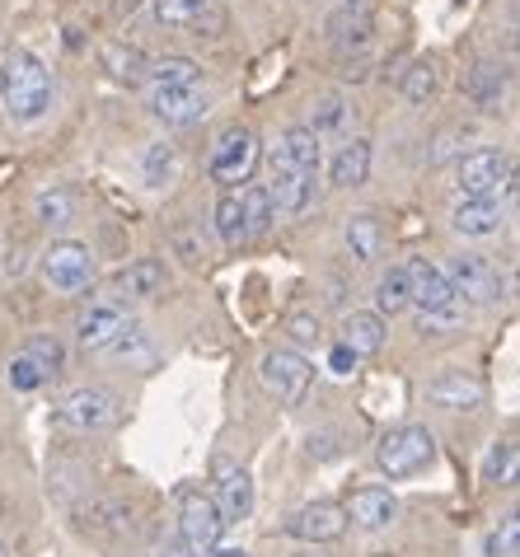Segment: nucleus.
<instances>
[{
	"instance_id": "e433bc0d",
	"label": "nucleus",
	"mask_w": 520,
	"mask_h": 557,
	"mask_svg": "<svg viewBox=\"0 0 520 557\" xmlns=\"http://www.w3.org/2000/svg\"><path fill=\"white\" fill-rule=\"evenodd\" d=\"M38 221L52 225V230L71 225V221H75V197H71L66 188H42V193H38Z\"/></svg>"
},
{
	"instance_id": "f3484780",
	"label": "nucleus",
	"mask_w": 520,
	"mask_h": 557,
	"mask_svg": "<svg viewBox=\"0 0 520 557\" xmlns=\"http://www.w3.org/2000/svg\"><path fill=\"white\" fill-rule=\"evenodd\" d=\"M150 113L170 127H188V122L207 117V95L197 85H183V89H150Z\"/></svg>"
},
{
	"instance_id": "f8f14e48",
	"label": "nucleus",
	"mask_w": 520,
	"mask_h": 557,
	"mask_svg": "<svg viewBox=\"0 0 520 557\" xmlns=\"http://www.w3.org/2000/svg\"><path fill=\"white\" fill-rule=\"evenodd\" d=\"M483 398H487V384L473 370H441V375L426 380V404L446 412H473L483 408Z\"/></svg>"
},
{
	"instance_id": "a19ab883",
	"label": "nucleus",
	"mask_w": 520,
	"mask_h": 557,
	"mask_svg": "<svg viewBox=\"0 0 520 557\" xmlns=\"http://www.w3.org/2000/svg\"><path fill=\"white\" fill-rule=\"evenodd\" d=\"M42 384H48V375H42V370L28 361L24 351L14 356V361H10V389L14 394H34V389H42Z\"/></svg>"
},
{
	"instance_id": "a18cd8bd",
	"label": "nucleus",
	"mask_w": 520,
	"mask_h": 557,
	"mask_svg": "<svg viewBox=\"0 0 520 557\" xmlns=\"http://www.w3.org/2000/svg\"><path fill=\"white\" fill-rule=\"evenodd\" d=\"M351 366H357V356H351L347 347H333L329 351V370H333V375H351Z\"/></svg>"
},
{
	"instance_id": "9b49d317",
	"label": "nucleus",
	"mask_w": 520,
	"mask_h": 557,
	"mask_svg": "<svg viewBox=\"0 0 520 557\" xmlns=\"http://www.w3.org/2000/svg\"><path fill=\"white\" fill-rule=\"evenodd\" d=\"M286 534L300 544H338L347 534V510L338 502H310L286 520Z\"/></svg>"
},
{
	"instance_id": "b1692460",
	"label": "nucleus",
	"mask_w": 520,
	"mask_h": 557,
	"mask_svg": "<svg viewBox=\"0 0 520 557\" xmlns=\"http://www.w3.org/2000/svg\"><path fill=\"white\" fill-rule=\"evenodd\" d=\"M347 249L361 262H375L380 253H385V225H380V215H371V211L351 215L347 221Z\"/></svg>"
},
{
	"instance_id": "cd10ccee",
	"label": "nucleus",
	"mask_w": 520,
	"mask_h": 557,
	"mask_svg": "<svg viewBox=\"0 0 520 557\" xmlns=\"http://www.w3.org/2000/svg\"><path fill=\"white\" fill-rule=\"evenodd\" d=\"M347 122H351V108L343 95H319L310 103V122H305V127L314 136H329V132H347Z\"/></svg>"
},
{
	"instance_id": "2eb2a0df",
	"label": "nucleus",
	"mask_w": 520,
	"mask_h": 557,
	"mask_svg": "<svg viewBox=\"0 0 520 557\" xmlns=\"http://www.w3.org/2000/svg\"><path fill=\"white\" fill-rule=\"evenodd\" d=\"M347 524H361V530H389L399 520V497L389 487H357L347 497Z\"/></svg>"
},
{
	"instance_id": "5701e85b",
	"label": "nucleus",
	"mask_w": 520,
	"mask_h": 557,
	"mask_svg": "<svg viewBox=\"0 0 520 557\" xmlns=\"http://www.w3.org/2000/svg\"><path fill=\"white\" fill-rule=\"evenodd\" d=\"M141 81H150L156 89H183V85H202V66L188 57H160V61H146Z\"/></svg>"
},
{
	"instance_id": "58836bf2",
	"label": "nucleus",
	"mask_w": 520,
	"mask_h": 557,
	"mask_svg": "<svg viewBox=\"0 0 520 557\" xmlns=\"http://www.w3.org/2000/svg\"><path fill=\"white\" fill-rule=\"evenodd\" d=\"M85 516H89L85 524H95V530H103V534H127L132 530V510L122 502H95Z\"/></svg>"
},
{
	"instance_id": "4468645a",
	"label": "nucleus",
	"mask_w": 520,
	"mask_h": 557,
	"mask_svg": "<svg viewBox=\"0 0 520 557\" xmlns=\"http://www.w3.org/2000/svg\"><path fill=\"white\" fill-rule=\"evenodd\" d=\"M122 329H127V309L117 300H95L81 319H75V343L85 351H103V347H113V337Z\"/></svg>"
},
{
	"instance_id": "de8ad7c7",
	"label": "nucleus",
	"mask_w": 520,
	"mask_h": 557,
	"mask_svg": "<svg viewBox=\"0 0 520 557\" xmlns=\"http://www.w3.org/2000/svg\"><path fill=\"white\" fill-rule=\"evenodd\" d=\"M113 10L117 14H136V10H141V0H113Z\"/></svg>"
},
{
	"instance_id": "c85d7f7f",
	"label": "nucleus",
	"mask_w": 520,
	"mask_h": 557,
	"mask_svg": "<svg viewBox=\"0 0 520 557\" xmlns=\"http://www.w3.org/2000/svg\"><path fill=\"white\" fill-rule=\"evenodd\" d=\"M150 5H156V20L164 28H202V24H211L207 20L211 0H150Z\"/></svg>"
},
{
	"instance_id": "1a4fd4ad",
	"label": "nucleus",
	"mask_w": 520,
	"mask_h": 557,
	"mask_svg": "<svg viewBox=\"0 0 520 557\" xmlns=\"http://www.w3.org/2000/svg\"><path fill=\"white\" fill-rule=\"evenodd\" d=\"M211 502H216L225 524L249 516L253 510V478H249V469H239V463H231V459L211 463Z\"/></svg>"
},
{
	"instance_id": "4c0bfd02",
	"label": "nucleus",
	"mask_w": 520,
	"mask_h": 557,
	"mask_svg": "<svg viewBox=\"0 0 520 557\" xmlns=\"http://www.w3.org/2000/svg\"><path fill=\"white\" fill-rule=\"evenodd\" d=\"M113 351L122 356V361H132V366H141V370H150L156 366V347H150V337L141 333V329H122L117 337H113Z\"/></svg>"
},
{
	"instance_id": "37998d69",
	"label": "nucleus",
	"mask_w": 520,
	"mask_h": 557,
	"mask_svg": "<svg viewBox=\"0 0 520 557\" xmlns=\"http://www.w3.org/2000/svg\"><path fill=\"white\" fill-rule=\"evenodd\" d=\"M483 553H487V557H511V553H516V516H507V524H502V530L487 534Z\"/></svg>"
},
{
	"instance_id": "412c9836",
	"label": "nucleus",
	"mask_w": 520,
	"mask_h": 557,
	"mask_svg": "<svg viewBox=\"0 0 520 557\" xmlns=\"http://www.w3.org/2000/svg\"><path fill=\"white\" fill-rule=\"evenodd\" d=\"M164 282H170V272H164V262H160V258H136V262H127V268L113 276L117 296H132V300L160 296Z\"/></svg>"
},
{
	"instance_id": "72a5a7b5",
	"label": "nucleus",
	"mask_w": 520,
	"mask_h": 557,
	"mask_svg": "<svg viewBox=\"0 0 520 557\" xmlns=\"http://www.w3.org/2000/svg\"><path fill=\"white\" fill-rule=\"evenodd\" d=\"M436 85H441V71H436L432 57L412 61V66L404 71V99H408V103H426V99L436 95Z\"/></svg>"
},
{
	"instance_id": "a211bd4d",
	"label": "nucleus",
	"mask_w": 520,
	"mask_h": 557,
	"mask_svg": "<svg viewBox=\"0 0 520 557\" xmlns=\"http://www.w3.org/2000/svg\"><path fill=\"white\" fill-rule=\"evenodd\" d=\"M450 230L465 239H487L502 230V207L497 197H465L460 207L450 211Z\"/></svg>"
},
{
	"instance_id": "6ab92c4d",
	"label": "nucleus",
	"mask_w": 520,
	"mask_h": 557,
	"mask_svg": "<svg viewBox=\"0 0 520 557\" xmlns=\"http://www.w3.org/2000/svg\"><path fill=\"white\" fill-rule=\"evenodd\" d=\"M277 164L286 169H296V174H319V164H324V146H319V136L310 127H290L282 132V141H277V154H272Z\"/></svg>"
},
{
	"instance_id": "ddd939ff",
	"label": "nucleus",
	"mask_w": 520,
	"mask_h": 557,
	"mask_svg": "<svg viewBox=\"0 0 520 557\" xmlns=\"http://www.w3.org/2000/svg\"><path fill=\"white\" fill-rule=\"evenodd\" d=\"M502 183H511L507 150H473L460 160V193L465 197H497Z\"/></svg>"
},
{
	"instance_id": "c9c22d12",
	"label": "nucleus",
	"mask_w": 520,
	"mask_h": 557,
	"mask_svg": "<svg viewBox=\"0 0 520 557\" xmlns=\"http://www.w3.org/2000/svg\"><path fill=\"white\" fill-rule=\"evenodd\" d=\"M170 249H174V258L188 262V268H202L207 262V239H202V230H197L193 221H178L170 230Z\"/></svg>"
},
{
	"instance_id": "c756f323",
	"label": "nucleus",
	"mask_w": 520,
	"mask_h": 557,
	"mask_svg": "<svg viewBox=\"0 0 520 557\" xmlns=\"http://www.w3.org/2000/svg\"><path fill=\"white\" fill-rule=\"evenodd\" d=\"M502 95H507V71L493 66V61H479V66L469 71V99L483 108H497Z\"/></svg>"
},
{
	"instance_id": "79ce46f5",
	"label": "nucleus",
	"mask_w": 520,
	"mask_h": 557,
	"mask_svg": "<svg viewBox=\"0 0 520 557\" xmlns=\"http://www.w3.org/2000/svg\"><path fill=\"white\" fill-rule=\"evenodd\" d=\"M460 319H465V309H441V314H422L418 309V333L422 337H441V333L460 329Z\"/></svg>"
},
{
	"instance_id": "09e8293b",
	"label": "nucleus",
	"mask_w": 520,
	"mask_h": 557,
	"mask_svg": "<svg viewBox=\"0 0 520 557\" xmlns=\"http://www.w3.org/2000/svg\"><path fill=\"white\" fill-rule=\"evenodd\" d=\"M216 557H249V553H244V548H221Z\"/></svg>"
},
{
	"instance_id": "bb28decb",
	"label": "nucleus",
	"mask_w": 520,
	"mask_h": 557,
	"mask_svg": "<svg viewBox=\"0 0 520 557\" xmlns=\"http://www.w3.org/2000/svg\"><path fill=\"white\" fill-rule=\"evenodd\" d=\"M408 305H412V296H408V272L404 268H389L375 282V314L380 319H394V314H404Z\"/></svg>"
},
{
	"instance_id": "aec40b11",
	"label": "nucleus",
	"mask_w": 520,
	"mask_h": 557,
	"mask_svg": "<svg viewBox=\"0 0 520 557\" xmlns=\"http://www.w3.org/2000/svg\"><path fill=\"white\" fill-rule=\"evenodd\" d=\"M389 337V323L375 314V309H351V314L343 319V347L351 356H375L380 347H385Z\"/></svg>"
},
{
	"instance_id": "20e7f679",
	"label": "nucleus",
	"mask_w": 520,
	"mask_h": 557,
	"mask_svg": "<svg viewBox=\"0 0 520 557\" xmlns=\"http://www.w3.org/2000/svg\"><path fill=\"white\" fill-rule=\"evenodd\" d=\"M258 160H263V146H258V136L249 127H225L216 136V146H211V178L225 183V188H239V183H249L253 178V169Z\"/></svg>"
},
{
	"instance_id": "49530a36",
	"label": "nucleus",
	"mask_w": 520,
	"mask_h": 557,
	"mask_svg": "<svg viewBox=\"0 0 520 557\" xmlns=\"http://www.w3.org/2000/svg\"><path fill=\"white\" fill-rule=\"evenodd\" d=\"M160 557H197V553H193V548H188V544H170V548H164V553H160Z\"/></svg>"
},
{
	"instance_id": "a878e982",
	"label": "nucleus",
	"mask_w": 520,
	"mask_h": 557,
	"mask_svg": "<svg viewBox=\"0 0 520 557\" xmlns=\"http://www.w3.org/2000/svg\"><path fill=\"white\" fill-rule=\"evenodd\" d=\"M239 215H244V239H258V235H268L272 230V202H268V188H239Z\"/></svg>"
},
{
	"instance_id": "39448f33",
	"label": "nucleus",
	"mask_w": 520,
	"mask_h": 557,
	"mask_svg": "<svg viewBox=\"0 0 520 557\" xmlns=\"http://www.w3.org/2000/svg\"><path fill=\"white\" fill-rule=\"evenodd\" d=\"M42 282L61 296H81V290L95 286V253L89 244H75V239H57L48 253H42Z\"/></svg>"
},
{
	"instance_id": "f03ea898",
	"label": "nucleus",
	"mask_w": 520,
	"mask_h": 557,
	"mask_svg": "<svg viewBox=\"0 0 520 557\" xmlns=\"http://www.w3.org/2000/svg\"><path fill=\"white\" fill-rule=\"evenodd\" d=\"M375 463L380 473L394 478V483H404V478H418L436 463V441L426 426H394L380 436L375 445Z\"/></svg>"
},
{
	"instance_id": "dca6fc26",
	"label": "nucleus",
	"mask_w": 520,
	"mask_h": 557,
	"mask_svg": "<svg viewBox=\"0 0 520 557\" xmlns=\"http://www.w3.org/2000/svg\"><path fill=\"white\" fill-rule=\"evenodd\" d=\"M268 188V202H272V215H300L310 207L314 197V178L310 174H296V169H286L272 160V178L263 183Z\"/></svg>"
},
{
	"instance_id": "f257e3e1",
	"label": "nucleus",
	"mask_w": 520,
	"mask_h": 557,
	"mask_svg": "<svg viewBox=\"0 0 520 557\" xmlns=\"http://www.w3.org/2000/svg\"><path fill=\"white\" fill-rule=\"evenodd\" d=\"M0 89H5V108L14 122H38L52 108V71L28 52L14 48L0 66Z\"/></svg>"
},
{
	"instance_id": "473e14b6",
	"label": "nucleus",
	"mask_w": 520,
	"mask_h": 557,
	"mask_svg": "<svg viewBox=\"0 0 520 557\" xmlns=\"http://www.w3.org/2000/svg\"><path fill=\"white\" fill-rule=\"evenodd\" d=\"M516 463H520V450H516V441H497L493 450H487V463H483V483H493V487H507L516 483Z\"/></svg>"
},
{
	"instance_id": "4be33fe9",
	"label": "nucleus",
	"mask_w": 520,
	"mask_h": 557,
	"mask_svg": "<svg viewBox=\"0 0 520 557\" xmlns=\"http://www.w3.org/2000/svg\"><path fill=\"white\" fill-rule=\"evenodd\" d=\"M329 178H333V188H361L366 178H371V141H347L338 154H333V164H329Z\"/></svg>"
},
{
	"instance_id": "393cba45",
	"label": "nucleus",
	"mask_w": 520,
	"mask_h": 557,
	"mask_svg": "<svg viewBox=\"0 0 520 557\" xmlns=\"http://www.w3.org/2000/svg\"><path fill=\"white\" fill-rule=\"evenodd\" d=\"M99 66L109 71L113 81H141L146 52L132 48V42H122V38H109V42H99Z\"/></svg>"
},
{
	"instance_id": "9d476101",
	"label": "nucleus",
	"mask_w": 520,
	"mask_h": 557,
	"mask_svg": "<svg viewBox=\"0 0 520 557\" xmlns=\"http://www.w3.org/2000/svg\"><path fill=\"white\" fill-rule=\"evenodd\" d=\"M408 296H412V305L422 309V314H441V309H465V300L455 296V286H450V276L436 268V262H426V258H418V262H408Z\"/></svg>"
},
{
	"instance_id": "8fccbe9b",
	"label": "nucleus",
	"mask_w": 520,
	"mask_h": 557,
	"mask_svg": "<svg viewBox=\"0 0 520 557\" xmlns=\"http://www.w3.org/2000/svg\"><path fill=\"white\" fill-rule=\"evenodd\" d=\"M0 557H10V553H5V544H0Z\"/></svg>"
},
{
	"instance_id": "f704fd0d",
	"label": "nucleus",
	"mask_w": 520,
	"mask_h": 557,
	"mask_svg": "<svg viewBox=\"0 0 520 557\" xmlns=\"http://www.w3.org/2000/svg\"><path fill=\"white\" fill-rule=\"evenodd\" d=\"M211 221H216V235H221V244H235L244 239V215H239V188H225L221 193V202H216V211H211Z\"/></svg>"
},
{
	"instance_id": "0eeeda50",
	"label": "nucleus",
	"mask_w": 520,
	"mask_h": 557,
	"mask_svg": "<svg viewBox=\"0 0 520 557\" xmlns=\"http://www.w3.org/2000/svg\"><path fill=\"white\" fill-rule=\"evenodd\" d=\"M221 534H225V520L216 502L207 492H183L178 502V544H188L197 557H211L221 548Z\"/></svg>"
},
{
	"instance_id": "7ed1b4c3",
	"label": "nucleus",
	"mask_w": 520,
	"mask_h": 557,
	"mask_svg": "<svg viewBox=\"0 0 520 557\" xmlns=\"http://www.w3.org/2000/svg\"><path fill=\"white\" fill-rule=\"evenodd\" d=\"M258 380H263V389L277 398V404L300 408V404H305V394H310L314 366L305 361L296 347H272L263 361H258Z\"/></svg>"
},
{
	"instance_id": "ea45409f",
	"label": "nucleus",
	"mask_w": 520,
	"mask_h": 557,
	"mask_svg": "<svg viewBox=\"0 0 520 557\" xmlns=\"http://www.w3.org/2000/svg\"><path fill=\"white\" fill-rule=\"evenodd\" d=\"M286 333L296 347H319L324 343V323H319V314H310V309H296V314H286Z\"/></svg>"
},
{
	"instance_id": "7c9ffc66",
	"label": "nucleus",
	"mask_w": 520,
	"mask_h": 557,
	"mask_svg": "<svg viewBox=\"0 0 520 557\" xmlns=\"http://www.w3.org/2000/svg\"><path fill=\"white\" fill-rule=\"evenodd\" d=\"M141 174L150 188H170V183L178 178V150L170 141H156L146 146V160H141Z\"/></svg>"
},
{
	"instance_id": "c03bdc74",
	"label": "nucleus",
	"mask_w": 520,
	"mask_h": 557,
	"mask_svg": "<svg viewBox=\"0 0 520 557\" xmlns=\"http://www.w3.org/2000/svg\"><path fill=\"white\" fill-rule=\"evenodd\" d=\"M338 14H347V20H375V0H338Z\"/></svg>"
},
{
	"instance_id": "423d86ee",
	"label": "nucleus",
	"mask_w": 520,
	"mask_h": 557,
	"mask_svg": "<svg viewBox=\"0 0 520 557\" xmlns=\"http://www.w3.org/2000/svg\"><path fill=\"white\" fill-rule=\"evenodd\" d=\"M117 398L109 389H71L66 398H61L57 408V422L75 431V436H99V431H113L117 426Z\"/></svg>"
},
{
	"instance_id": "2f4dec72",
	"label": "nucleus",
	"mask_w": 520,
	"mask_h": 557,
	"mask_svg": "<svg viewBox=\"0 0 520 557\" xmlns=\"http://www.w3.org/2000/svg\"><path fill=\"white\" fill-rule=\"evenodd\" d=\"M24 356H28V361H34L48 380H57L61 370H66V347H61V337H52V333H34V337H28Z\"/></svg>"
},
{
	"instance_id": "6e6552de",
	"label": "nucleus",
	"mask_w": 520,
	"mask_h": 557,
	"mask_svg": "<svg viewBox=\"0 0 520 557\" xmlns=\"http://www.w3.org/2000/svg\"><path fill=\"white\" fill-rule=\"evenodd\" d=\"M446 276H450L455 296L469 300V305H497L502 300V272L483 253H455Z\"/></svg>"
}]
</instances>
